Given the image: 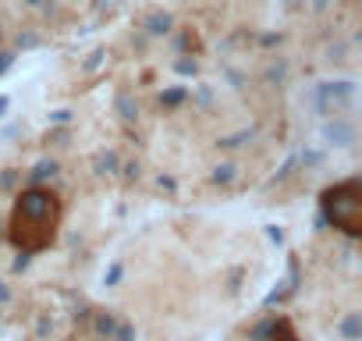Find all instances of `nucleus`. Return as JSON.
Here are the masks:
<instances>
[{
    "label": "nucleus",
    "mask_w": 362,
    "mask_h": 341,
    "mask_svg": "<svg viewBox=\"0 0 362 341\" xmlns=\"http://www.w3.org/2000/svg\"><path fill=\"white\" fill-rule=\"evenodd\" d=\"M57 224V203L50 192H25L11 213V238L25 249H43L53 238Z\"/></svg>",
    "instance_id": "1"
},
{
    "label": "nucleus",
    "mask_w": 362,
    "mask_h": 341,
    "mask_svg": "<svg viewBox=\"0 0 362 341\" xmlns=\"http://www.w3.org/2000/svg\"><path fill=\"white\" fill-rule=\"evenodd\" d=\"M330 217L352 235H362V189H345L338 196H330Z\"/></svg>",
    "instance_id": "2"
}]
</instances>
